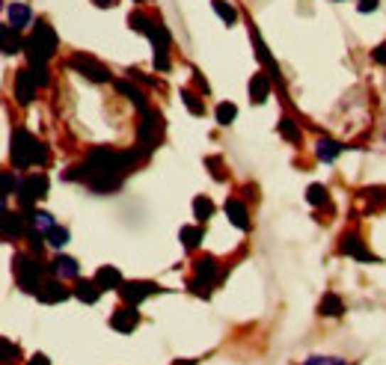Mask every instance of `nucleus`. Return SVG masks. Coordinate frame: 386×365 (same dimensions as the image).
<instances>
[{
    "instance_id": "473e14b6",
    "label": "nucleus",
    "mask_w": 386,
    "mask_h": 365,
    "mask_svg": "<svg viewBox=\"0 0 386 365\" xmlns=\"http://www.w3.org/2000/svg\"><path fill=\"white\" fill-rule=\"evenodd\" d=\"M45 241L54 246V250H63L65 244H69V229L65 226H54L51 231H45Z\"/></svg>"
},
{
    "instance_id": "a878e982",
    "label": "nucleus",
    "mask_w": 386,
    "mask_h": 365,
    "mask_svg": "<svg viewBox=\"0 0 386 365\" xmlns=\"http://www.w3.org/2000/svg\"><path fill=\"white\" fill-rule=\"evenodd\" d=\"M21 48H24V42H21V30H15V27H4V54L6 57H12V54H21Z\"/></svg>"
},
{
    "instance_id": "5701e85b",
    "label": "nucleus",
    "mask_w": 386,
    "mask_h": 365,
    "mask_svg": "<svg viewBox=\"0 0 386 365\" xmlns=\"http://www.w3.org/2000/svg\"><path fill=\"white\" fill-rule=\"evenodd\" d=\"M116 92H122L125 98H131V102L137 104V110H146V107H149V102H146V92H143L140 87H134L131 80H116Z\"/></svg>"
},
{
    "instance_id": "4c0bfd02",
    "label": "nucleus",
    "mask_w": 386,
    "mask_h": 365,
    "mask_svg": "<svg viewBox=\"0 0 386 365\" xmlns=\"http://www.w3.org/2000/svg\"><path fill=\"white\" fill-rule=\"evenodd\" d=\"M372 60H375L377 65H383V69H386V42H380V45L375 48V51H372Z\"/></svg>"
},
{
    "instance_id": "f704fd0d",
    "label": "nucleus",
    "mask_w": 386,
    "mask_h": 365,
    "mask_svg": "<svg viewBox=\"0 0 386 365\" xmlns=\"http://www.w3.org/2000/svg\"><path fill=\"white\" fill-rule=\"evenodd\" d=\"M0 347H4V365L18 362V344H12L9 339H4V342H0Z\"/></svg>"
},
{
    "instance_id": "2eb2a0df",
    "label": "nucleus",
    "mask_w": 386,
    "mask_h": 365,
    "mask_svg": "<svg viewBox=\"0 0 386 365\" xmlns=\"http://www.w3.org/2000/svg\"><path fill=\"white\" fill-rule=\"evenodd\" d=\"M72 294L77 297L80 303H90V306H92V303H98V297L104 294V288L98 285L95 279H75V288H72Z\"/></svg>"
},
{
    "instance_id": "cd10ccee",
    "label": "nucleus",
    "mask_w": 386,
    "mask_h": 365,
    "mask_svg": "<svg viewBox=\"0 0 386 365\" xmlns=\"http://www.w3.org/2000/svg\"><path fill=\"white\" fill-rule=\"evenodd\" d=\"M181 102H184V107H188L193 116H205V102H203V95H199V92L181 89Z\"/></svg>"
},
{
    "instance_id": "c85d7f7f",
    "label": "nucleus",
    "mask_w": 386,
    "mask_h": 365,
    "mask_svg": "<svg viewBox=\"0 0 386 365\" xmlns=\"http://www.w3.org/2000/svg\"><path fill=\"white\" fill-rule=\"evenodd\" d=\"M178 238L184 244V250H196V246L203 244V229H199V226H184L178 231Z\"/></svg>"
},
{
    "instance_id": "ddd939ff",
    "label": "nucleus",
    "mask_w": 386,
    "mask_h": 365,
    "mask_svg": "<svg viewBox=\"0 0 386 365\" xmlns=\"http://www.w3.org/2000/svg\"><path fill=\"white\" fill-rule=\"evenodd\" d=\"M339 250L350 258H357V261H377V256H372L365 250V244L360 235H354V231H348V235H342V244H339Z\"/></svg>"
},
{
    "instance_id": "39448f33",
    "label": "nucleus",
    "mask_w": 386,
    "mask_h": 365,
    "mask_svg": "<svg viewBox=\"0 0 386 365\" xmlns=\"http://www.w3.org/2000/svg\"><path fill=\"white\" fill-rule=\"evenodd\" d=\"M15 196H18V205H21L24 214L36 211L33 205H36L42 196H48V175L45 173H27L24 178H18V190H15Z\"/></svg>"
},
{
    "instance_id": "c03bdc74",
    "label": "nucleus",
    "mask_w": 386,
    "mask_h": 365,
    "mask_svg": "<svg viewBox=\"0 0 386 365\" xmlns=\"http://www.w3.org/2000/svg\"><path fill=\"white\" fill-rule=\"evenodd\" d=\"M134 4H149V0H134Z\"/></svg>"
},
{
    "instance_id": "c9c22d12",
    "label": "nucleus",
    "mask_w": 386,
    "mask_h": 365,
    "mask_svg": "<svg viewBox=\"0 0 386 365\" xmlns=\"http://www.w3.org/2000/svg\"><path fill=\"white\" fill-rule=\"evenodd\" d=\"M188 288H191L193 294H199V297H208V294H211V285H208V282H203V279H196V276H193V279L188 282Z\"/></svg>"
},
{
    "instance_id": "f03ea898",
    "label": "nucleus",
    "mask_w": 386,
    "mask_h": 365,
    "mask_svg": "<svg viewBox=\"0 0 386 365\" xmlns=\"http://www.w3.org/2000/svg\"><path fill=\"white\" fill-rule=\"evenodd\" d=\"M12 167L15 170H30V167H45L51 152H48V146L39 143L36 137L30 134L24 128H15L12 131Z\"/></svg>"
},
{
    "instance_id": "ea45409f",
    "label": "nucleus",
    "mask_w": 386,
    "mask_h": 365,
    "mask_svg": "<svg viewBox=\"0 0 386 365\" xmlns=\"http://www.w3.org/2000/svg\"><path fill=\"white\" fill-rule=\"evenodd\" d=\"M27 365H51V359H48V356H45V354H33V356H30V362H27Z\"/></svg>"
},
{
    "instance_id": "a211bd4d",
    "label": "nucleus",
    "mask_w": 386,
    "mask_h": 365,
    "mask_svg": "<svg viewBox=\"0 0 386 365\" xmlns=\"http://www.w3.org/2000/svg\"><path fill=\"white\" fill-rule=\"evenodd\" d=\"M92 279H95L104 291H119V288H122V282H125V279H122V273H119V268H113V264H104V268H98Z\"/></svg>"
},
{
    "instance_id": "79ce46f5",
    "label": "nucleus",
    "mask_w": 386,
    "mask_h": 365,
    "mask_svg": "<svg viewBox=\"0 0 386 365\" xmlns=\"http://www.w3.org/2000/svg\"><path fill=\"white\" fill-rule=\"evenodd\" d=\"M98 9H107V6H116V0H92Z\"/></svg>"
},
{
    "instance_id": "f257e3e1",
    "label": "nucleus",
    "mask_w": 386,
    "mask_h": 365,
    "mask_svg": "<svg viewBox=\"0 0 386 365\" xmlns=\"http://www.w3.org/2000/svg\"><path fill=\"white\" fill-rule=\"evenodd\" d=\"M140 160H146V158L137 146H134L131 152H116V148L102 146V148H92V152L87 155V160L77 163L65 178L83 181L92 193H113V190L122 187L125 175L137 167Z\"/></svg>"
},
{
    "instance_id": "f3484780",
    "label": "nucleus",
    "mask_w": 386,
    "mask_h": 365,
    "mask_svg": "<svg viewBox=\"0 0 386 365\" xmlns=\"http://www.w3.org/2000/svg\"><path fill=\"white\" fill-rule=\"evenodd\" d=\"M226 217H229V223L235 229H241V231L250 229V211H247V205L241 202V199H226Z\"/></svg>"
},
{
    "instance_id": "393cba45",
    "label": "nucleus",
    "mask_w": 386,
    "mask_h": 365,
    "mask_svg": "<svg viewBox=\"0 0 386 365\" xmlns=\"http://www.w3.org/2000/svg\"><path fill=\"white\" fill-rule=\"evenodd\" d=\"M211 6H214V12H217V18H220L226 27L238 24V9H235L229 0H211Z\"/></svg>"
},
{
    "instance_id": "0eeeda50",
    "label": "nucleus",
    "mask_w": 386,
    "mask_h": 365,
    "mask_svg": "<svg viewBox=\"0 0 386 365\" xmlns=\"http://www.w3.org/2000/svg\"><path fill=\"white\" fill-rule=\"evenodd\" d=\"M163 288L158 285V282H149V279H131V282H122V300L131 303V306H140L143 300H149L152 294H161Z\"/></svg>"
},
{
    "instance_id": "4468645a",
    "label": "nucleus",
    "mask_w": 386,
    "mask_h": 365,
    "mask_svg": "<svg viewBox=\"0 0 386 365\" xmlns=\"http://www.w3.org/2000/svg\"><path fill=\"white\" fill-rule=\"evenodd\" d=\"M51 268V276H57V279H80V264L72 258V256H63V253H57L54 256V261L48 264Z\"/></svg>"
},
{
    "instance_id": "412c9836",
    "label": "nucleus",
    "mask_w": 386,
    "mask_h": 365,
    "mask_svg": "<svg viewBox=\"0 0 386 365\" xmlns=\"http://www.w3.org/2000/svg\"><path fill=\"white\" fill-rule=\"evenodd\" d=\"M342 152H345V146L330 140V137H321V140L315 143V155H318V160H324V163H333Z\"/></svg>"
},
{
    "instance_id": "7c9ffc66",
    "label": "nucleus",
    "mask_w": 386,
    "mask_h": 365,
    "mask_svg": "<svg viewBox=\"0 0 386 365\" xmlns=\"http://www.w3.org/2000/svg\"><path fill=\"white\" fill-rule=\"evenodd\" d=\"M193 217L199 220V223H205L208 217H214V202L208 196H196L193 199Z\"/></svg>"
},
{
    "instance_id": "dca6fc26",
    "label": "nucleus",
    "mask_w": 386,
    "mask_h": 365,
    "mask_svg": "<svg viewBox=\"0 0 386 365\" xmlns=\"http://www.w3.org/2000/svg\"><path fill=\"white\" fill-rule=\"evenodd\" d=\"M193 276H196V279H203V282H208V285H214L217 276H220V268H217V258H214V256H199V258L193 261Z\"/></svg>"
},
{
    "instance_id": "20e7f679",
    "label": "nucleus",
    "mask_w": 386,
    "mask_h": 365,
    "mask_svg": "<svg viewBox=\"0 0 386 365\" xmlns=\"http://www.w3.org/2000/svg\"><path fill=\"white\" fill-rule=\"evenodd\" d=\"M12 273H15V282H18L21 291L36 294L42 285V276L51 273V268H45L36 253H18L12 258Z\"/></svg>"
},
{
    "instance_id": "58836bf2",
    "label": "nucleus",
    "mask_w": 386,
    "mask_h": 365,
    "mask_svg": "<svg viewBox=\"0 0 386 365\" xmlns=\"http://www.w3.org/2000/svg\"><path fill=\"white\" fill-rule=\"evenodd\" d=\"M375 9H377V0H360V4H357L360 15H368V12H375Z\"/></svg>"
},
{
    "instance_id": "f8f14e48",
    "label": "nucleus",
    "mask_w": 386,
    "mask_h": 365,
    "mask_svg": "<svg viewBox=\"0 0 386 365\" xmlns=\"http://www.w3.org/2000/svg\"><path fill=\"white\" fill-rule=\"evenodd\" d=\"M110 327L116 329V333H134V329L140 327V312H137V306H131V303L119 306V309L110 315Z\"/></svg>"
},
{
    "instance_id": "aec40b11",
    "label": "nucleus",
    "mask_w": 386,
    "mask_h": 365,
    "mask_svg": "<svg viewBox=\"0 0 386 365\" xmlns=\"http://www.w3.org/2000/svg\"><path fill=\"white\" fill-rule=\"evenodd\" d=\"M267 98H271V75H253V80H250V102H256V104H264Z\"/></svg>"
},
{
    "instance_id": "4be33fe9",
    "label": "nucleus",
    "mask_w": 386,
    "mask_h": 365,
    "mask_svg": "<svg viewBox=\"0 0 386 365\" xmlns=\"http://www.w3.org/2000/svg\"><path fill=\"white\" fill-rule=\"evenodd\" d=\"M155 21H158V18H152V15L143 12V9H134V12L128 15V27H131L134 33H140V36H149V33H152V27H155Z\"/></svg>"
},
{
    "instance_id": "2f4dec72",
    "label": "nucleus",
    "mask_w": 386,
    "mask_h": 365,
    "mask_svg": "<svg viewBox=\"0 0 386 365\" xmlns=\"http://www.w3.org/2000/svg\"><path fill=\"white\" fill-rule=\"evenodd\" d=\"M235 116H238V107H235L232 102L217 104V110H214V119H217V125H223V128L235 122Z\"/></svg>"
},
{
    "instance_id": "c756f323",
    "label": "nucleus",
    "mask_w": 386,
    "mask_h": 365,
    "mask_svg": "<svg viewBox=\"0 0 386 365\" xmlns=\"http://www.w3.org/2000/svg\"><path fill=\"white\" fill-rule=\"evenodd\" d=\"M27 217H30V226H33V229H39V231H51V229L57 226L54 214H48V211H30Z\"/></svg>"
},
{
    "instance_id": "bb28decb",
    "label": "nucleus",
    "mask_w": 386,
    "mask_h": 365,
    "mask_svg": "<svg viewBox=\"0 0 386 365\" xmlns=\"http://www.w3.org/2000/svg\"><path fill=\"white\" fill-rule=\"evenodd\" d=\"M279 134L289 140V143H300V140H304V131H300V125L291 119V116H282V119H279Z\"/></svg>"
},
{
    "instance_id": "6e6552de",
    "label": "nucleus",
    "mask_w": 386,
    "mask_h": 365,
    "mask_svg": "<svg viewBox=\"0 0 386 365\" xmlns=\"http://www.w3.org/2000/svg\"><path fill=\"white\" fill-rule=\"evenodd\" d=\"M69 69H75L77 75L95 80V84H107V80H110L107 65H102L98 60H92V57H87V54H75V57L69 60Z\"/></svg>"
},
{
    "instance_id": "9b49d317",
    "label": "nucleus",
    "mask_w": 386,
    "mask_h": 365,
    "mask_svg": "<svg viewBox=\"0 0 386 365\" xmlns=\"http://www.w3.org/2000/svg\"><path fill=\"white\" fill-rule=\"evenodd\" d=\"M30 217L24 211H4V241H18L27 238Z\"/></svg>"
},
{
    "instance_id": "423d86ee",
    "label": "nucleus",
    "mask_w": 386,
    "mask_h": 365,
    "mask_svg": "<svg viewBox=\"0 0 386 365\" xmlns=\"http://www.w3.org/2000/svg\"><path fill=\"white\" fill-rule=\"evenodd\" d=\"M158 134H161V116H158L152 107L140 110V125H137V148L143 152V158H149V155L155 152V146H158Z\"/></svg>"
},
{
    "instance_id": "37998d69",
    "label": "nucleus",
    "mask_w": 386,
    "mask_h": 365,
    "mask_svg": "<svg viewBox=\"0 0 386 365\" xmlns=\"http://www.w3.org/2000/svg\"><path fill=\"white\" fill-rule=\"evenodd\" d=\"M333 365H348V362H342V359H336V362H333Z\"/></svg>"
},
{
    "instance_id": "9d476101",
    "label": "nucleus",
    "mask_w": 386,
    "mask_h": 365,
    "mask_svg": "<svg viewBox=\"0 0 386 365\" xmlns=\"http://www.w3.org/2000/svg\"><path fill=\"white\" fill-rule=\"evenodd\" d=\"M36 297H39V303H45V306H54V303H63V300H69V297H75L72 294V288H65L63 285V279H45L42 285H39V291H36Z\"/></svg>"
},
{
    "instance_id": "a19ab883",
    "label": "nucleus",
    "mask_w": 386,
    "mask_h": 365,
    "mask_svg": "<svg viewBox=\"0 0 386 365\" xmlns=\"http://www.w3.org/2000/svg\"><path fill=\"white\" fill-rule=\"evenodd\" d=\"M336 359H327V356H312V359H306L304 365H333Z\"/></svg>"
},
{
    "instance_id": "1a4fd4ad",
    "label": "nucleus",
    "mask_w": 386,
    "mask_h": 365,
    "mask_svg": "<svg viewBox=\"0 0 386 365\" xmlns=\"http://www.w3.org/2000/svg\"><path fill=\"white\" fill-rule=\"evenodd\" d=\"M36 89H39L36 72H33V65H24V69L15 75V98H18V104H30L33 98H36Z\"/></svg>"
},
{
    "instance_id": "b1692460",
    "label": "nucleus",
    "mask_w": 386,
    "mask_h": 365,
    "mask_svg": "<svg viewBox=\"0 0 386 365\" xmlns=\"http://www.w3.org/2000/svg\"><path fill=\"white\" fill-rule=\"evenodd\" d=\"M318 312L327 315V318H339V315L345 312L342 297H339V294H333V291H327V294L321 297V303H318Z\"/></svg>"
},
{
    "instance_id": "e433bc0d",
    "label": "nucleus",
    "mask_w": 386,
    "mask_h": 365,
    "mask_svg": "<svg viewBox=\"0 0 386 365\" xmlns=\"http://www.w3.org/2000/svg\"><path fill=\"white\" fill-rule=\"evenodd\" d=\"M205 167L211 170V175L217 181H223V170H220V158H205Z\"/></svg>"
},
{
    "instance_id": "7ed1b4c3",
    "label": "nucleus",
    "mask_w": 386,
    "mask_h": 365,
    "mask_svg": "<svg viewBox=\"0 0 386 365\" xmlns=\"http://www.w3.org/2000/svg\"><path fill=\"white\" fill-rule=\"evenodd\" d=\"M57 33L54 27L48 21H39L36 27H33V33L24 39V51H27V60L30 65H48V60H51L57 54Z\"/></svg>"
},
{
    "instance_id": "6ab92c4d",
    "label": "nucleus",
    "mask_w": 386,
    "mask_h": 365,
    "mask_svg": "<svg viewBox=\"0 0 386 365\" xmlns=\"http://www.w3.org/2000/svg\"><path fill=\"white\" fill-rule=\"evenodd\" d=\"M33 21V9L27 4H9L6 9V24L15 27V30H27Z\"/></svg>"
},
{
    "instance_id": "72a5a7b5",
    "label": "nucleus",
    "mask_w": 386,
    "mask_h": 365,
    "mask_svg": "<svg viewBox=\"0 0 386 365\" xmlns=\"http://www.w3.org/2000/svg\"><path fill=\"white\" fill-rule=\"evenodd\" d=\"M327 199H330V193H327V187L324 185H309V190H306V202L309 205H327Z\"/></svg>"
},
{
    "instance_id": "a18cd8bd",
    "label": "nucleus",
    "mask_w": 386,
    "mask_h": 365,
    "mask_svg": "<svg viewBox=\"0 0 386 365\" xmlns=\"http://www.w3.org/2000/svg\"><path fill=\"white\" fill-rule=\"evenodd\" d=\"M336 4H339V0H336Z\"/></svg>"
}]
</instances>
